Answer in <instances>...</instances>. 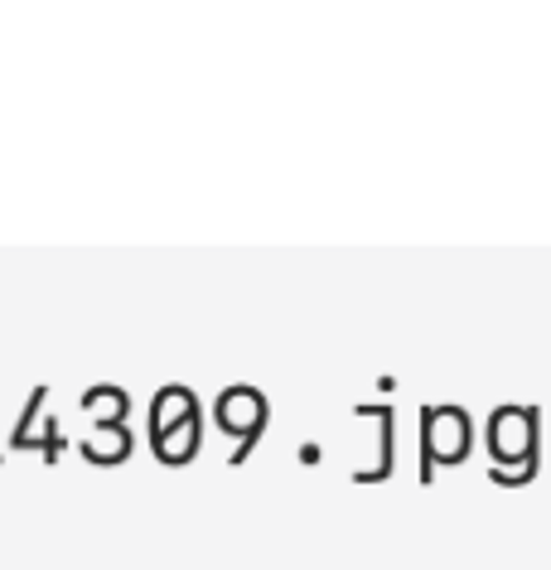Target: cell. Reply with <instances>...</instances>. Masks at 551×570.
<instances>
[{"label":"cell","mask_w":551,"mask_h":570,"mask_svg":"<svg viewBox=\"0 0 551 570\" xmlns=\"http://www.w3.org/2000/svg\"><path fill=\"white\" fill-rule=\"evenodd\" d=\"M218 421L228 425L233 435H257V431H262V421H266V406H262V396H257V392L237 387V392H228V396L218 402Z\"/></svg>","instance_id":"6da1fadb"},{"label":"cell","mask_w":551,"mask_h":570,"mask_svg":"<svg viewBox=\"0 0 551 570\" xmlns=\"http://www.w3.org/2000/svg\"><path fill=\"white\" fill-rule=\"evenodd\" d=\"M194 416V396L189 392H179V387H169L160 392V406H155V440L175 431V421H189Z\"/></svg>","instance_id":"7a4b0ae2"},{"label":"cell","mask_w":551,"mask_h":570,"mask_svg":"<svg viewBox=\"0 0 551 570\" xmlns=\"http://www.w3.org/2000/svg\"><path fill=\"white\" fill-rule=\"evenodd\" d=\"M431 450L445 454V460H460L464 454V421L460 416H431Z\"/></svg>","instance_id":"3957f363"},{"label":"cell","mask_w":551,"mask_h":570,"mask_svg":"<svg viewBox=\"0 0 551 570\" xmlns=\"http://www.w3.org/2000/svg\"><path fill=\"white\" fill-rule=\"evenodd\" d=\"M194 435H199V425H194V416H189V421H179V425H175V431H169V435H160V454H165L169 464L189 460V454H194V445H199V440H194Z\"/></svg>","instance_id":"277c9868"},{"label":"cell","mask_w":551,"mask_h":570,"mask_svg":"<svg viewBox=\"0 0 551 570\" xmlns=\"http://www.w3.org/2000/svg\"><path fill=\"white\" fill-rule=\"evenodd\" d=\"M121 406H126L121 392H111V387H107V392H102V387L92 392V411H97V416H121Z\"/></svg>","instance_id":"5b68a950"}]
</instances>
